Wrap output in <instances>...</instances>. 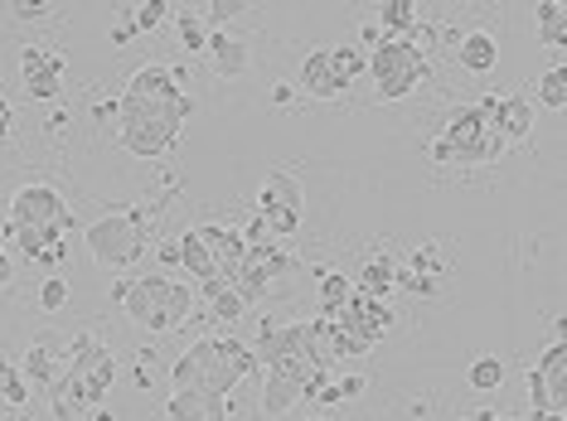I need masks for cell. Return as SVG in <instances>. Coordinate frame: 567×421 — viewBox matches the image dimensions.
<instances>
[{"instance_id":"cell-41","label":"cell","mask_w":567,"mask_h":421,"mask_svg":"<svg viewBox=\"0 0 567 421\" xmlns=\"http://www.w3.org/2000/svg\"><path fill=\"white\" fill-rule=\"evenodd\" d=\"M359 40H364V44H379L383 30H379V24H364V30H359Z\"/></svg>"},{"instance_id":"cell-36","label":"cell","mask_w":567,"mask_h":421,"mask_svg":"<svg viewBox=\"0 0 567 421\" xmlns=\"http://www.w3.org/2000/svg\"><path fill=\"white\" fill-rule=\"evenodd\" d=\"M10 15H16V20H40V15H49V6H40V0H16V6H10Z\"/></svg>"},{"instance_id":"cell-13","label":"cell","mask_w":567,"mask_h":421,"mask_svg":"<svg viewBox=\"0 0 567 421\" xmlns=\"http://www.w3.org/2000/svg\"><path fill=\"white\" fill-rule=\"evenodd\" d=\"M524 382H528V398H534V412H558L563 417V407H567V344L553 339L544 359L528 364Z\"/></svg>"},{"instance_id":"cell-29","label":"cell","mask_w":567,"mask_h":421,"mask_svg":"<svg viewBox=\"0 0 567 421\" xmlns=\"http://www.w3.org/2000/svg\"><path fill=\"white\" fill-rule=\"evenodd\" d=\"M175 34L189 54H204V49H209V30H204V20L195 10H175Z\"/></svg>"},{"instance_id":"cell-14","label":"cell","mask_w":567,"mask_h":421,"mask_svg":"<svg viewBox=\"0 0 567 421\" xmlns=\"http://www.w3.org/2000/svg\"><path fill=\"white\" fill-rule=\"evenodd\" d=\"M296 262L291 252H281V248H248V257H243V272H238V281H234V291L243 296V305H257L267 296V291H272V281L277 276H287V272H296Z\"/></svg>"},{"instance_id":"cell-35","label":"cell","mask_w":567,"mask_h":421,"mask_svg":"<svg viewBox=\"0 0 567 421\" xmlns=\"http://www.w3.org/2000/svg\"><path fill=\"white\" fill-rule=\"evenodd\" d=\"M234 15H243V0H209L199 20H214V24H224V20H234Z\"/></svg>"},{"instance_id":"cell-6","label":"cell","mask_w":567,"mask_h":421,"mask_svg":"<svg viewBox=\"0 0 567 421\" xmlns=\"http://www.w3.org/2000/svg\"><path fill=\"white\" fill-rule=\"evenodd\" d=\"M505 136L485 122L481 107H456L442 122V131L432 140V160L436 165H495L505 156Z\"/></svg>"},{"instance_id":"cell-26","label":"cell","mask_w":567,"mask_h":421,"mask_svg":"<svg viewBox=\"0 0 567 421\" xmlns=\"http://www.w3.org/2000/svg\"><path fill=\"white\" fill-rule=\"evenodd\" d=\"M538 107H548V112H563L567 107V63H553V69L538 78Z\"/></svg>"},{"instance_id":"cell-33","label":"cell","mask_w":567,"mask_h":421,"mask_svg":"<svg viewBox=\"0 0 567 421\" xmlns=\"http://www.w3.org/2000/svg\"><path fill=\"white\" fill-rule=\"evenodd\" d=\"M63 305H69V281H63V276H49L44 286H40V311H44V315H59Z\"/></svg>"},{"instance_id":"cell-37","label":"cell","mask_w":567,"mask_h":421,"mask_svg":"<svg viewBox=\"0 0 567 421\" xmlns=\"http://www.w3.org/2000/svg\"><path fill=\"white\" fill-rule=\"evenodd\" d=\"M296 102V83H277L272 87V107H291Z\"/></svg>"},{"instance_id":"cell-12","label":"cell","mask_w":567,"mask_h":421,"mask_svg":"<svg viewBox=\"0 0 567 421\" xmlns=\"http://www.w3.org/2000/svg\"><path fill=\"white\" fill-rule=\"evenodd\" d=\"M306 219V189L291 170H272L257 189V223L267 228V238H291Z\"/></svg>"},{"instance_id":"cell-23","label":"cell","mask_w":567,"mask_h":421,"mask_svg":"<svg viewBox=\"0 0 567 421\" xmlns=\"http://www.w3.org/2000/svg\"><path fill=\"white\" fill-rule=\"evenodd\" d=\"M175 257H179V266H185V276H195L199 286H209V281H218V272H214V257H209V248H204L199 228H189V233H179V242H175Z\"/></svg>"},{"instance_id":"cell-22","label":"cell","mask_w":567,"mask_h":421,"mask_svg":"<svg viewBox=\"0 0 567 421\" xmlns=\"http://www.w3.org/2000/svg\"><path fill=\"white\" fill-rule=\"evenodd\" d=\"M165 421H228L224 398H199V392H171Z\"/></svg>"},{"instance_id":"cell-20","label":"cell","mask_w":567,"mask_h":421,"mask_svg":"<svg viewBox=\"0 0 567 421\" xmlns=\"http://www.w3.org/2000/svg\"><path fill=\"white\" fill-rule=\"evenodd\" d=\"M534 40L567 59V6L563 0H538L534 6Z\"/></svg>"},{"instance_id":"cell-39","label":"cell","mask_w":567,"mask_h":421,"mask_svg":"<svg viewBox=\"0 0 567 421\" xmlns=\"http://www.w3.org/2000/svg\"><path fill=\"white\" fill-rule=\"evenodd\" d=\"M132 20H122V24H112V44H132Z\"/></svg>"},{"instance_id":"cell-25","label":"cell","mask_w":567,"mask_h":421,"mask_svg":"<svg viewBox=\"0 0 567 421\" xmlns=\"http://www.w3.org/2000/svg\"><path fill=\"white\" fill-rule=\"evenodd\" d=\"M417 6L412 0H383L379 6V30H389V40H408L417 30Z\"/></svg>"},{"instance_id":"cell-11","label":"cell","mask_w":567,"mask_h":421,"mask_svg":"<svg viewBox=\"0 0 567 421\" xmlns=\"http://www.w3.org/2000/svg\"><path fill=\"white\" fill-rule=\"evenodd\" d=\"M359 73H364V54H359V49H350V44L311 49V54L301 59V78H296V87H301V93H311V97H320V102H330V97L350 93Z\"/></svg>"},{"instance_id":"cell-43","label":"cell","mask_w":567,"mask_h":421,"mask_svg":"<svg viewBox=\"0 0 567 421\" xmlns=\"http://www.w3.org/2000/svg\"><path fill=\"white\" fill-rule=\"evenodd\" d=\"M475 421H505V417H489V412H481V417H475Z\"/></svg>"},{"instance_id":"cell-15","label":"cell","mask_w":567,"mask_h":421,"mask_svg":"<svg viewBox=\"0 0 567 421\" xmlns=\"http://www.w3.org/2000/svg\"><path fill=\"white\" fill-rule=\"evenodd\" d=\"M475 107H481V112H485V122L495 126L499 136H505V146H514V140H528V136H534V102H528L524 93L485 97V102H475Z\"/></svg>"},{"instance_id":"cell-42","label":"cell","mask_w":567,"mask_h":421,"mask_svg":"<svg viewBox=\"0 0 567 421\" xmlns=\"http://www.w3.org/2000/svg\"><path fill=\"white\" fill-rule=\"evenodd\" d=\"M534 421H563L558 412H534Z\"/></svg>"},{"instance_id":"cell-16","label":"cell","mask_w":567,"mask_h":421,"mask_svg":"<svg viewBox=\"0 0 567 421\" xmlns=\"http://www.w3.org/2000/svg\"><path fill=\"white\" fill-rule=\"evenodd\" d=\"M20 78H24V93L34 102H54L63 93V54L54 49H24L20 54Z\"/></svg>"},{"instance_id":"cell-34","label":"cell","mask_w":567,"mask_h":421,"mask_svg":"<svg viewBox=\"0 0 567 421\" xmlns=\"http://www.w3.org/2000/svg\"><path fill=\"white\" fill-rule=\"evenodd\" d=\"M364 388H369V378H364V373H344V378H334V407L364 398Z\"/></svg>"},{"instance_id":"cell-7","label":"cell","mask_w":567,"mask_h":421,"mask_svg":"<svg viewBox=\"0 0 567 421\" xmlns=\"http://www.w3.org/2000/svg\"><path fill=\"white\" fill-rule=\"evenodd\" d=\"M364 73H373V87H379L383 102H403L427 83L432 69H427V49L417 40H389L383 34L364 54Z\"/></svg>"},{"instance_id":"cell-28","label":"cell","mask_w":567,"mask_h":421,"mask_svg":"<svg viewBox=\"0 0 567 421\" xmlns=\"http://www.w3.org/2000/svg\"><path fill=\"white\" fill-rule=\"evenodd\" d=\"M243 315H248V305H243V296L234 286H218L209 296V320L214 325H234V320H243Z\"/></svg>"},{"instance_id":"cell-31","label":"cell","mask_w":567,"mask_h":421,"mask_svg":"<svg viewBox=\"0 0 567 421\" xmlns=\"http://www.w3.org/2000/svg\"><path fill=\"white\" fill-rule=\"evenodd\" d=\"M0 402H10V407H24V402H30V382H24L20 364H6V359H0Z\"/></svg>"},{"instance_id":"cell-38","label":"cell","mask_w":567,"mask_h":421,"mask_svg":"<svg viewBox=\"0 0 567 421\" xmlns=\"http://www.w3.org/2000/svg\"><path fill=\"white\" fill-rule=\"evenodd\" d=\"M10 126H16V107L0 97V140H10Z\"/></svg>"},{"instance_id":"cell-32","label":"cell","mask_w":567,"mask_h":421,"mask_svg":"<svg viewBox=\"0 0 567 421\" xmlns=\"http://www.w3.org/2000/svg\"><path fill=\"white\" fill-rule=\"evenodd\" d=\"M175 15V6H165V0H146V6H136L132 10V30L141 34V30H156L161 20H171Z\"/></svg>"},{"instance_id":"cell-18","label":"cell","mask_w":567,"mask_h":421,"mask_svg":"<svg viewBox=\"0 0 567 421\" xmlns=\"http://www.w3.org/2000/svg\"><path fill=\"white\" fill-rule=\"evenodd\" d=\"M204 54H209V69H214V78H224V83H234V78H243V73H248V40H238V34H209V49H204Z\"/></svg>"},{"instance_id":"cell-19","label":"cell","mask_w":567,"mask_h":421,"mask_svg":"<svg viewBox=\"0 0 567 421\" xmlns=\"http://www.w3.org/2000/svg\"><path fill=\"white\" fill-rule=\"evenodd\" d=\"M20 373H24V382H34V388H54L63 378V349L54 339H34L30 349H24Z\"/></svg>"},{"instance_id":"cell-10","label":"cell","mask_w":567,"mask_h":421,"mask_svg":"<svg viewBox=\"0 0 567 421\" xmlns=\"http://www.w3.org/2000/svg\"><path fill=\"white\" fill-rule=\"evenodd\" d=\"M326 320L334 325V335H340L344 359H364L373 344L389 335L393 305H389V301H373V296H359V291H354V296L344 301L334 315H326Z\"/></svg>"},{"instance_id":"cell-3","label":"cell","mask_w":567,"mask_h":421,"mask_svg":"<svg viewBox=\"0 0 567 421\" xmlns=\"http://www.w3.org/2000/svg\"><path fill=\"white\" fill-rule=\"evenodd\" d=\"M257 373L252 344L234 335H204L171 364V392H199V398H234L243 378Z\"/></svg>"},{"instance_id":"cell-30","label":"cell","mask_w":567,"mask_h":421,"mask_svg":"<svg viewBox=\"0 0 567 421\" xmlns=\"http://www.w3.org/2000/svg\"><path fill=\"white\" fill-rule=\"evenodd\" d=\"M466 382L475 392H499V382H505V364L495 359V354H481V359L471 364V373H466Z\"/></svg>"},{"instance_id":"cell-40","label":"cell","mask_w":567,"mask_h":421,"mask_svg":"<svg viewBox=\"0 0 567 421\" xmlns=\"http://www.w3.org/2000/svg\"><path fill=\"white\" fill-rule=\"evenodd\" d=\"M10 276H16V262H10V252L0 248V286H10Z\"/></svg>"},{"instance_id":"cell-44","label":"cell","mask_w":567,"mask_h":421,"mask_svg":"<svg viewBox=\"0 0 567 421\" xmlns=\"http://www.w3.org/2000/svg\"><path fill=\"white\" fill-rule=\"evenodd\" d=\"M311 421H320V417H311Z\"/></svg>"},{"instance_id":"cell-2","label":"cell","mask_w":567,"mask_h":421,"mask_svg":"<svg viewBox=\"0 0 567 421\" xmlns=\"http://www.w3.org/2000/svg\"><path fill=\"white\" fill-rule=\"evenodd\" d=\"M252 359L262 368V417H281L301 402L306 378L320 373L306 349V325H281V320H262L252 344Z\"/></svg>"},{"instance_id":"cell-9","label":"cell","mask_w":567,"mask_h":421,"mask_svg":"<svg viewBox=\"0 0 567 421\" xmlns=\"http://www.w3.org/2000/svg\"><path fill=\"white\" fill-rule=\"evenodd\" d=\"M83 242L97 266L126 272V266H136L146 257V223H141V213H107V219L87 223Z\"/></svg>"},{"instance_id":"cell-27","label":"cell","mask_w":567,"mask_h":421,"mask_svg":"<svg viewBox=\"0 0 567 421\" xmlns=\"http://www.w3.org/2000/svg\"><path fill=\"white\" fill-rule=\"evenodd\" d=\"M350 296H354V281H350V276L320 272V315H334Z\"/></svg>"},{"instance_id":"cell-21","label":"cell","mask_w":567,"mask_h":421,"mask_svg":"<svg viewBox=\"0 0 567 421\" xmlns=\"http://www.w3.org/2000/svg\"><path fill=\"white\" fill-rule=\"evenodd\" d=\"M456 63L466 73H489L499 63V40L489 30H466L456 40Z\"/></svg>"},{"instance_id":"cell-1","label":"cell","mask_w":567,"mask_h":421,"mask_svg":"<svg viewBox=\"0 0 567 421\" xmlns=\"http://www.w3.org/2000/svg\"><path fill=\"white\" fill-rule=\"evenodd\" d=\"M195 112V97L185 93L175 69L146 63L126 78V93L117 102V140L136 160H165L185 136V122Z\"/></svg>"},{"instance_id":"cell-4","label":"cell","mask_w":567,"mask_h":421,"mask_svg":"<svg viewBox=\"0 0 567 421\" xmlns=\"http://www.w3.org/2000/svg\"><path fill=\"white\" fill-rule=\"evenodd\" d=\"M117 382V359L97 335H79L63 349V378L49 388V398L69 407H102Z\"/></svg>"},{"instance_id":"cell-5","label":"cell","mask_w":567,"mask_h":421,"mask_svg":"<svg viewBox=\"0 0 567 421\" xmlns=\"http://www.w3.org/2000/svg\"><path fill=\"white\" fill-rule=\"evenodd\" d=\"M122 311L126 320L151 329V335H165L195 311V286L185 281L165 276V272H151V276H132L126 281V296H122Z\"/></svg>"},{"instance_id":"cell-24","label":"cell","mask_w":567,"mask_h":421,"mask_svg":"<svg viewBox=\"0 0 567 421\" xmlns=\"http://www.w3.org/2000/svg\"><path fill=\"white\" fill-rule=\"evenodd\" d=\"M354 291H359V296L383 301V296H389V291H398V262L389 257V252H379V257H369V262H364V272H359V281H354Z\"/></svg>"},{"instance_id":"cell-8","label":"cell","mask_w":567,"mask_h":421,"mask_svg":"<svg viewBox=\"0 0 567 421\" xmlns=\"http://www.w3.org/2000/svg\"><path fill=\"white\" fill-rule=\"evenodd\" d=\"M10 233H40L49 242L73 233V209L54 185H24L10 199Z\"/></svg>"},{"instance_id":"cell-17","label":"cell","mask_w":567,"mask_h":421,"mask_svg":"<svg viewBox=\"0 0 567 421\" xmlns=\"http://www.w3.org/2000/svg\"><path fill=\"white\" fill-rule=\"evenodd\" d=\"M199 238H204V248H209V257H214L218 281L234 286L238 272H243V257H248V238H243L238 228H218V223H199Z\"/></svg>"}]
</instances>
